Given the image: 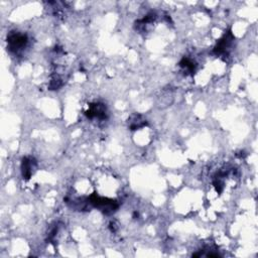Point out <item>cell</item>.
Returning a JSON list of instances; mask_svg holds the SVG:
<instances>
[{
    "instance_id": "6da1fadb",
    "label": "cell",
    "mask_w": 258,
    "mask_h": 258,
    "mask_svg": "<svg viewBox=\"0 0 258 258\" xmlns=\"http://www.w3.org/2000/svg\"><path fill=\"white\" fill-rule=\"evenodd\" d=\"M29 37L19 32H12L7 36V50L15 55H21L29 45Z\"/></svg>"
},
{
    "instance_id": "3957f363",
    "label": "cell",
    "mask_w": 258,
    "mask_h": 258,
    "mask_svg": "<svg viewBox=\"0 0 258 258\" xmlns=\"http://www.w3.org/2000/svg\"><path fill=\"white\" fill-rule=\"evenodd\" d=\"M233 41H234V37H233L231 31H229L218 40L216 46L214 48L215 55L220 56V57L228 56L231 51Z\"/></svg>"
},
{
    "instance_id": "52a82bcc",
    "label": "cell",
    "mask_w": 258,
    "mask_h": 258,
    "mask_svg": "<svg viewBox=\"0 0 258 258\" xmlns=\"http://www.w3.org/2000/svg\"><path fill=\"white\" fill-rule=\"evenodd\" d=\"M180 67L183 69V71L185 74H193L196 71V63L190 59V58H184L181 62H180Z\"/></svg>"
},
{
    "instance_id": "5b68a950",
    "label": "cell",
    "mask_w": 258,
    "mask_h": 258,
    "mask_svg": "<svg viewBox=\"0 0 258 258\" xmlns=\"http://www.w3.org/2000/svg\"><path fill=\"white\" fill-rule=\"evenodd\" d=\"M37 169V160L32 156H26L21 161V175L26 181H29Z\"/></svg>"
},
{
    "instance_id": "277c9868",
    "label": "cell",
    "mask_w": 258,
    "mask_h": 258,
    "mask_svg": "<svg viewBox=\"0 0 258 258\" xmlns=\"http://www.w3.org/2000/svg\"><path fill=\"white\" fill-rule=\"evenodd\" d=\"M85 114L89 119L104 120L107 117V108L103 103H92Z\"/></svg>"
},
{
    "instance_id": "8992f818",
    "label": "cell",
    "mask_w": 258,
    "mask_h": 258,
    "mask_svg": "<svg viewBox=\"0 0 258 258\" xmlns=\"http://www.w3.org/2000/svg\"><path fill=\"white\" fill-rule=\"evenodd\" d=\"M128 123H129L130 130H137L139 128L145 127L147 124V120L144 118L142 115H139V114L132 115L130 117V121H128Z\"/></svg>"
},
{
    "instance_id": "7a4b0ae2",
    "label": "cell",
    "mask_w": 258,
    "mask_h": 258,
    "mask_svg": "<svg viewBox=\"0 0 258 258\" xmlns=\"http://www.w3.org/2000/svg\"><path fill=\"white\" fill-rule=\"evenodd\" d=\"M88 203L94 207L101 211L102 213L106 215L113 214L116 212L117 209L119 208V204L117 203V201L105 197H101L97 194H93L88 198Z\"/></svg>"
}]
</instances>
